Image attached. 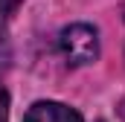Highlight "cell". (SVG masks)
Wrapping results in <instances>:
<instances>
[{"label": "cell", "mask_w": 125, "mask_h": 122, "mask_svg": "<svg viewBox=\"0 0 125 122\" xmlns=\"http://www.w3.org/2000/svg\"><path fill=\"white\" fill-rule=\"evenodd\" d=\"M58 47H61L64 58L70 64H90L99 55V38H96V29L87 26V23H73L61 29L58 35Z\"/></svg>", "instance_id": "obj_1"}, {"label": "cell", "mask_w": 125, "mask_h": 122, "mask_svg": "<svg viewBox=\"0 0 125 122\" xmlns=\"http://www.w3.org/2000/svg\"><path fill=\"white\" fill-rule=\"evenodd\" d=\"M23 122H82V116L61 102H35L26 111Z\"/></svg>", "instance_id": "obj_2"}, {"label": "cell", "mask_w": 125, "mask_h": 122, "mask_svg": "<svg viewBox=\"0 0 125 122\" xmlns=\"http://www.w3.org/2000/svg\"><path fill=\"white\" fill-rule=\"evenodd\" d=\"M9 119V93L0 87V122Z\"/></svg>", "instance_id": "obj_3"}, {"label": "cell", "mask_w": 125, "mask_h": 122, "mask_svg": "<svg viewBox=\"0 0 125 122\" xmlns=\"http://www.w3.org/2000/svg\"><path fill=\"white\" fill-rule=\"evenodd\" d=\"M18 3L21 0H0V18H6L12 9H18Z\"/></svg>", "instance_id": "obj_4"}]
</instances>
